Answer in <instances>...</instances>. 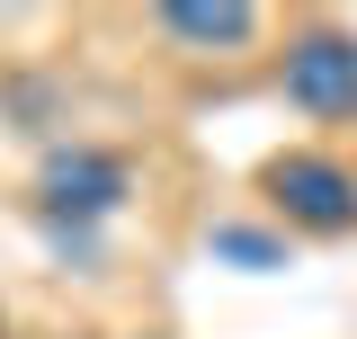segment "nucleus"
I'll return each instance as SVG.
<instances>
[{"label": "nucleus", "mask_w": 357, "mask_h": 339, "mask_svg": "<svg viewBox=\"0 0 357 339\" xmlns=\"http://www.w3.org/2000/svg\"><path fill=\"white\" fill-rule=\"evenodd\" d=\"M134 197V170L116 161V152H98V143H63V152H45V170H36V206H45V223L63 232H81V223H98V214H116Z\"/></svg>", "instance_id": "1"}, {"label": "nucleus", "mask_w": 357, "mask_h": 339, "mask_svg": "<svg viewBox=\"0 0 357 339\" xmlns=\"http://www.w3.org/2000/svg\"><path fill=\"white\" fill-rule=\"evenodd\" d=\"M268 197L286 223H304V232H349L357 223V179L331 152H277L268 161Z\"/></svg>", "instance_id": "2"}, {"label": "nucleus", "mask_w": 357, "mask_h": 339, "mask_svg": "<svg viewBox=\"0 0 357 339\" xmlns=\"http://www.w3.org/2000/svg\"><path fill=\"white\" fill-rule=\"evenodd\" d=\"M286 98L304 116H357V36L349 27H304L286 45Z\"/></svg>", "instance_id": "3"}, {"label": "nucleus", "mask_w": 357, "mask_h": 339, "mask_svg": "<svg viewBox=\"0 0 357 339\" xmlns=\"http://www.w3.org/2000/svg\"><path fill=\"white\" fill-rule=\"evenodd\" d=\"M152 27L170 45H250L259 36V9H250V0H170Z\"/></svg>", "instance_id": "4"}, {"label": "nucleus", "mask_w": 357, "mask_h": 339, "mask_svg": "<svg viewBox=\"0 0 357 339\" xmlns=\"http://www.w3.org/2000/svg\"><path fill=\"white\" fill-rule=\"evenodd\" d=\"M206 250L232 259V268H250V277L286 268V241H277V232H250V223H215V232H206Z\"/></svg>", "instance_id": "5"}, {"label": "nucleus", "mask_w": 357, "mask_h": 339, "mask_svg": "<svg viewBox=\"0 0 357 339\" xmlns=\"http://www.w3.org/2000/svg\"><path fill=\"white\" fill-rule=\"evenodd\" d=\"M0 107L18 116V134H45V126H54V81H9Z\"/></svg>", "instance_id": "6"}]
</instances>
